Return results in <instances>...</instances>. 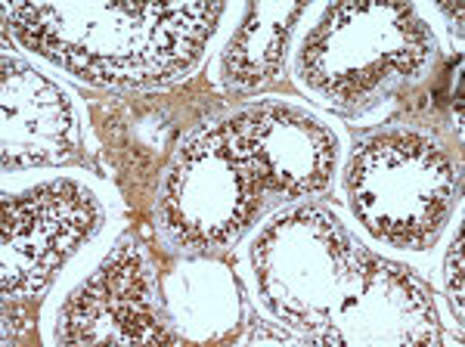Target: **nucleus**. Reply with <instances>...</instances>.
<instances>
[{"label": "nucleus", "instance_id": "obj_1", "mask_svg": "<svg viewBox=\"0 0 465 347\" xmlns=\"http://www.w3.org/2000/svg\"><path fill=\"white\" fill-rule=\"evenodd\" d=\"M264 304L313 344H422L438 338L429 289L366 252L322 208L273 217L254 245Z\"/></svg>", "mask_w": 465, "mask_h": 347}, {"label": "nucleus", "instance_id": "obj_2", "mask_svg": "<svg viewBox=\"0 0 465 347\" xmlns=\"http://www.w3.org/2000/svg\"><path fill=\"white\" fill-rule=\"evenodd\" d=\"M13 6L10 19L28 47L94 84H164L196 63L214 32L221 4L164 6Z\"/></svg>", "mask_w": 465, "mask_h": 347}, {"label": "nucleus", "instance_id": "obj_3", "mask_svg": "<svg viewBox=\"0 0 465 347\" xmlns=\"http://www.w3.org/2000/svg\"><path fill=\"white\" fill-rule=\"evenodd\" d=\"M434 59V37L412 6L335 4L304 37V87L341 112H360L416 78Z\"/></svg>", "mask_w": 465, "mask_h": 347}, {"label": "nucleus", "instance_id": "obj_4", "mask_svg": "<svg viewBox=\"0 0 465 347\" xmlns=\"http://www.w3.org/2000/svg\"><path fill=\"white\" fill-rule=\"evenodd\" d=\"M344 186L351 211L370 236L422 252L444 230L460 195V174L425 134L381 131L354 146Z\"/></svg>", "mask_w": 465, "mask_h": 347}, {"label": "nucleus", "instance_id": "obj_5", "mask_svg": "<svg viewBox=\"0 0 465 347\" xmlns=\"http://www.w3.org/2000/svg\"><path fill=\"white\" fill-rule=\"evenodd\" d=\"M264 190L227 122H212L177 149L159 190V230L180 254H214L252 226Z\"/></svg>", "mask_w": 465, "mask_h": 347}, {"label": "nucleus", "instance_id": "obj_6", "mask_svg": "<svg viewBox=\"0 0 465 347\" xmlns=\"http://www.w3.org/2000/svg\"><path fill=\"white\" fill-rule=\"evenodd\" d=\"M103 221L94 193L74 180H50L22 195H4V298H37L65 258Z\"/></svg>", "mask_w": 465, "mask_h": 347}, {"label": "nucleus", "instance_id": "obj_7", "mask_svg": "<svg viewBox=\"0 0 465 347\" xmlns=\"http://www.w3.org/2000/svg\"><path fill=\"white\" fill-rule=\"evenodd\" d=\"M59 344H171L155 276L134 239H122L103 267L56 313Z\"/></svg>", "mask_w": 465, "mask_h": 347}, {"label": "nucleus", "instance_id": "obj_8", "mask_svg": "<svg viewBox=\"0 0 465 347\" xmlns=\"http://www.w3.org/2000/svg\"><path fill=\"white\" fill-rule=\"evenodd\" d=\"M223 122L239 153L249 158L267 199H307L329 186L339 143L329 127L307 112L264 100Z\"/></svg>", "mask_w": 465, "mask_h": 347}, {"label": "nucleus", "instance_id": "obj_9", "mask_svg": "<svg viewBox=\"0 0 465 347\" xmlns=\"http://www.w3.org/2000/svg\"><path fill=\"white\" fill-rule=\"evenodd\" d=\"M78 127L65 94L16 59H4V171L69 162Z\"/></svg>", "mask_w": 465, "mask_h": 347}, {"label": "nucleus", "instance_id": "obj_10", "mask_svg": "<svg viewBox=\"0 0 465 347\" xmlns=\"http://www.w3.org/2000/svg\"><path fill=\"white\" fill-rule=\"evenodd\" d=\"M304 4H252L223 53V81L230 90H258L280 74L295 22Z\"/></svg>", "mask_w": 465, "mask_h": 347}, {"label": "nucleus", "instance_id": "obj_11", "mask_svg": "<svg viewBox=\"0 0 465 347\" xmlns=\"http://www.w3.org/2000/svg\"><path fill=\"white\" fill-rule=\"evenodd\" d=\"M462 245H465V239L460 230L447 252V298L456 313V322H462Z\"/></svg>", "mask_w": 465, "mask_h": 347}]
</instances>
